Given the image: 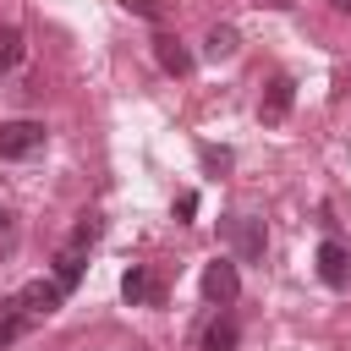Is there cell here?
<instances>
[{"mask_svg": "<svg viewBox=\"0 0 351 351\" xmlns=\"http://www.w3.org/2000/svg\"><path fill=\"white\" fill-rule=\"evenodd\" d=\"M44 143H49L44 121H5V126H0V159H5V165L44 154Z\"/></svg>", "mask_w": 351, "mask_h": 351, "instance_id": "cell-1", "label": "cell"}, {"mask_svg": "<svg viewBox=\"0 0 351 351\" xmlns=\"http://www.w3.org/2000/svg\"><path fill=\"white\" fill-rule=\"evenodd\" d=\"M60 302H66V291H60L55 280H27V285H22V291H16L5 307H11V313H22L27 324H38V318H49Z\"/></svg>", "mask_w": 351, "mask_h": 351, "instance_id": "cell-2", "label": "cell"}, {"mask_svg": "<svg viewBox=\"0 0 351 351\" xmlns=\"http://www.w3.org/2000/svg\"><path fill=\"white\" fill-rule=\"evenodd\" d=\"M291 104H296V82H291V77H269V88H263V99H258V121H263V126H285Z\"/></svg>", "mask_w": 351, "mask_h": 351, "instance_id": "cell-3", "label": "cell"}, {"mask_svg": "<svg viewBox=\"0 0 351 351\" xmlns=\"http://www.w3.org/2000/svg\"><path fill=\"white\" fill-rule=\"evenodd\" d=\"M236 291H241V274H236V263H230V258L203 263V296H208V302L230 307V302H236Z\"/></svg>", "mask_w": 351, "mask_h": 351, "instance_id": "cell-4", "label": "cell"}, {"mask_svg": "<svg viewBox=\"0 0 351 351\" xmlns=\"http://www.w3.org/2000/svg\"><path fill=\"white\" fill-rule=\"evenodd\" d=\"M318 280H324L329 291H346V285H351V252H346L340 241H324V247H318Z\"/></svg>", "mask_w": 351, "mask_h": 351, "instance_id": "cell-5", "label": "cell"}, {"mask_svg": "<svg viewBox=\"0 0 351 351\" xmlns=\"http://www.w3.org/2000/svg\"><path fill=\"white\" fill-rule=\"evenodd\" d=\"M121 296H126L132 307H143V302L159 307V302H165V291H159V280L148 274V263H132V269L121 274Z\"/></svg>", "mask_w": 351, "mask_h": 351, "instance_id": "cell-6", "label": "cell"}, {"mask_svg": "<svg viewBox=\"0 0 351 351\" xmlns=\"http://www.w3.org/2000/svg\"><path fill=\"white\" fill-rule=\"evenodd\" d=\"M154 60H159L170 77H186V71H192V55H186V44H181V38H170V33H159V38H154Z\"/></svg>", "mask_w": 351, "mask_h": 351, "instance_id": "cell-7", "label": "cell"}, {"mask_svg": "<svg viewBox=\"0 0 351 351\" xmlns=\"http://www.w3.org/2000/svg\"><path fill=\"white\" fill-rule=\"evenodd\" d=\"M230 236H236V252H241V258H263V241H269V236H263V219L236 214V219H230Z\"/></svg>", "mask_w": 351, "mask_h": 351, "instance_id": "cell-8", "label": "cell"}, {"mask_svg": "<svg viewBox=\"0 0 351 351\" xmlns=\"http://www.w3.org/2000/svg\"><path fill=\"white\" fill-rule=\"evenodd\" d=\"M82 263H88V258H82V247H60V252H55V274H49V280H55L60 291H77Z\"/></svg>", "mask_w": 351, "mask_h": 351, "instance_id": "cell-9", "label": "cell"}, {"mask_svg": "<svg viewBox=\"0 0 351 351\" xmlns=\"http://www.w3.org/2000/svg\"><path fill=\"white\" fill-rule=\"evenodd\" d=\"M203 49H208V60H230V55L241 49V38H236V27L219 22V27H208V44H203Z\"/></svg>", "mask_w": 351, "mask_h": 351, "instance_id": "cell-10", "label": "cell"}, {"mask_svg": "<svg viewBox=\"0 0 351 351\" xmlns=\"http://www.w3.org/2000/svg\"><path fill=\"white\" fill-rule=\"evenodd\" d=\"M203 351H236V318H214L203 335Z\"/></svg>", "mask_w": 351, "mask_h": 351, "instance_id": "cell-11", "label": "cell"}, {"mask_svg": "<svg viewBox=\"0 0 351 351\" xmlns=\"http://www.w3.org/2000/svg\"><path fill=\"white\" fill-rule=\"evenodd\" d=\"M22 60V27H0V77H11Z\"/></svg>", "mask_w": 351, "mask_h": 351, "instance_id": "cell-12", "label": "cell"}, {"mask_svg": "<svg viewBox=\"0 0 351 351\" xmlns=\"http://www.w3.org/2000/svg\"><path fill=\"white\" fill-rule=\"evenodd\" d=\"M99 236H104V225H99V214H82V219H77V230H71V241H66V247H82V252H88V247H93V241H99Z\"/></svg>", "mask_w": 351, "mask_h": 351, "instance_id": "cell-13", "label": "cell"}, {"mask_svg": "<svg viewBox=\"0 0 351 351\" xmlns=\"http://www.w3.org/2000/svg\"><path fill=\"white\" fill-rule=\"evenodd\" d=\"M27 329H33V324H27L22 313H11V307L0 313V346H11V340H16V335H27Z\"/></svg>", "mask_w": 351, "mask_h": 351, "instance_id": "cell-14", "label": "cell"}, {"mask_svg": "<svg viewBox=\"0 0 351 351\" xmlns=\"http://www.w3.org/2000/svg\"><path fill=\"white\" fill-rule=\"evenodd\" d=\"M121 5H126L132 16H143V22H159V16H165V0H121Z\"/></svg>", "mask_w": 351, "mask_h": 351, "instance_id": "cell-15", "label": "cell"}, {"mask_svg": "<svg viewBox=\"0 0 351 351\" xmlns=\"http://www.w3.org/2000/svg\"><path fill=\"white\" fill-rule=\"evenodd\" d=\"M203 165H208V170H225V165H230V148H214V143H203Z\"/></svg>", "mask_w": 351, "mask_h": 351, "instance_id": "cell-16", "label": "cell"}, {"mask_svg": "<svg viewBox=\"0 0 351 351\" xmlns=\"http://www.w3.org/2000/svg\"><path fill=\"white\" fill-rule=\"evenodd\" d=\"M5 230H11V214H5V208H0V236H5Z\"/></svg>", "mask_w": 351, "mask_h": 351, "instance_id": "cell-17", "label": "cell"}, {"mask_svg": "<svg viewBox=\"0 0 351 351\" xmlns=\"http://www.w3.org/2000/svg\"><path fill=\"white\" fill-rule=\"evenodd\" d=\"M335 11H351V0H335Z\"/></svg>", "mask_w": 351, "mask_h": 351, "instance_id": "cell-18", "label": "cell"}, {"mask_svg": "<svg viewBox=\"0 0 351 351\" xmlns=\"http://www.w3.org/2000/svg\"><path fill=\"white\" fill-rule=\"evenodd\" d=\"M126 351H148V346H126Z\"/></svg>", "mask_w": 351, "mask_h": 351, "instance_id": "cell-19", "label": "cell"}, {"mask_svg": "<svg viewBox=\"0 0 351 351\" xmlns=\"http://www.w3.org/2000/svg\"><path fill=\"white\" fill-rule=\"evenodd\" d=\"M346 93H351V82H346Z\"/></svg>", "mask_w": 351, "mask_h": 351, "instance_id": "cell-20", "label": "cell"}]
</instances>
